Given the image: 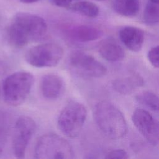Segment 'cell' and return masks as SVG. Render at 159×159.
Instances as JSON below:
<instances>
[{
	"mask_svg": "<svg viewBox=\"0 0 159 159\" xmlns=\"http://www.w3.org/2000/svg\"><path fill=\"white\" fill-rule=\"evenodd\" d=\"M47 32V25L42 17L28 12H19L9 27L7 37L11 45L22 48L40 40Z\"/></svg>",
	"mask_w": 159,
	"mask_h": 159,
	"instance_id": "6da1fadb",
	"label": "cell"
},
{
	"mask_svg": "<svg viewBox=\"0 0 159 159\" xmlns=\"http://www.w3.org/2000/svg\"><path fill=\"white\" fill-rule=\"evenodd\" d=\"M94 117L101 131L111 139H120L127 134V124L123 114L107 101H101L96 104Z\"/></svg>",
	"mask_w": 159,
	"mask_h": 159,
	"instance_id": "7a4b0ae2",
	"label": "cell"
},
{
	"mask_svg": "<svg viewBox=\"0 0 159 159\" xmlns=\"http://www.w3.org/2000/svg\"><path fill=\"white\" fill-rule=\"evenodd\" d=\"M34 81L32 74L26 71H17L8 76L2 86L4 101L12 106L22 104L29 96Z\"/></svg>",
	"mask_w": 159,
	"mask_h": 159,
	"instance_id": "3957f363",
	"label": "cell"
},
{
	"mask_svg": "<svg viewBox=\"0 0 159 159\" xmlns=\"http://www.w3.org/2000/svg\"><path fill=\"white\" fill-rule=\"evenodd\" d=\"M34 157L37 159H72L74 152L69 142L55 134H47L37 140Z\"/></svg>",
	"mask_w": 159,
	"mask_h": 159,
	"instance_id": "277c9868",
	"label": "cell"
},
{
	"mask_svg": "<svg viewBox=\"0 0 159 159\" xmlns=\"http://www.w3.org/2000/svg\"><path fill=\"white\" fill-rule=\"evenodd\" d=\"M87 117L86 107L77 101H70L60 112L57 124L66 137L75 138L81 132Z\"/></svg>",
	"mask_w": 159,
	"mask_h": 159,
	"instance_id": "5b68a950",
	"label": "cell"
},
{
	"mask_svg": "<svg viewBox=\"0 0 159 159\" xmlns=\"http://www.w3.org/2000/svg\"><path fill=\"white\" fill-rule=\"evenodd\" d=\"M64 54L63 48L55 43L34 46L25 55V61L37 68L53 67L58 64Z\"/></svg>",
	"mask_w": 159,
	"mask_h": 159,
	"instance_id": "8992f818",
	"label": "cell"
},
{
	"mask_svg": "<svg viewBox=\"0 0 159 159\" xmlns=\"http://www.w3.org/2000/svg\"><path fill=\"white\" fill-rule=\"evenodd\" d=\"M69 63L77 73L89 78H101L107 73L106 66L92 55L81 51L70 55Z\"/></svg>",
	"mask_w": 159,
	"mask_h": 159,
	"instance_id": "52a82bcc",
	"label": "cell"
},
{
	"mask_svg": "<svg viewBox=\"0 0 159 159\" xmlns=\"http://www.w3.org/2000/svg\"><path fill=\"white\" fill-rule=\"evenodd\" d=\"M35 128V122L28 116H20L16 120L12 139V150L16 158L24 157L27 145Z\"/></svg>",
	"mask_w": 159,
	"mask_h": 159,
	"instance_id": "ba28073f",
	"label": "cell"
},
{
	"mask_svg": "<svg viewBox=\"0 0 159 159\" xmlns=\"http://www.w3.org/2000/svg\"><path fill=\"white\" fill-rule=\"evenodd\" d=\"M134 125L152 145H157L159 141V126L157 120L146 110L136 109L132 116Z\"/></svg>",
	"mask_w": 159,
	"mask_h": 159,
	"instance_id": "9c48e42d",
	"label": "cell"
},
{
	"mask_svg": "<svg viewBox=\"0 0 159 159\" xmlns=\"http://www.w3.org/2000/svg\"><path fill=\"white\" fill-rule=\"evenodd\" d=\"M63 78L55 73L45 75L40 81V90L43 96L50 100L60 98L65 91Z\"/></svg>",
	"mask_w": 159,
	"mask_h": 159,
	"instance_id": "30bf717a",
	"label": "cell"
},
{
	"mask_svg": "<svg viewBox=\"0 0 159 159\" xmlns=\"http://www.w3.org/2000/svg\"><path fill=\"white\" fill-rule=\"evenodd\" d=\"M65 35L70 39L79 42L94 41L102 35V31L93 26L77 25L67 27L65 29Z\"/></svg>",
	"mask_w": 159,
	"mask_h": 159,
	"instance_id": "8fae6325",
	"label": "cell"
},
{
	"mask_svg": "<svg viewBox=\"0 0 159 159\" xmlns=\"http://www.w3.org/2000/svg\"><path fill=\"white\" fill-rule=\"evenodd\" d=\"M119 38L124 45L132 52L141 50L144 42V32L138 27L126 26L120 29Z\"/></svg>",
	"mask_w": 159,
	"mask_h": 159,
	"instance_id": "7c38bea8",
	"label": "cell"
},
{
	"mask_svg": "<svg viewBox=\"0 0 159 159\" xmlns=\"http://www.w3.org/2000/svg\"><path fill=\"white\" fill-rule=\"evenodd\" d=\"M99 52L104 59L112 62L122 60L125 57L122 47L112 39H107L101 42Z\"/></svg>",
	"mask_w": 159,
	"mask_h": 159,
	"instance_id": "4fadbf2b",
	"label": "cell"
},
{
	"mask_svg": "<svg viewBox=\"0 0 159 159\" xmlns=\"http://www.w3.org/2000/svg\"><path fill=\"white\" fill-rule=\"evenodd\" d=\"M143 84V78L139 74L135 73L117 79L112 83V86L115 91L120 94L126 95L132 93Z\"/></svg>",
	"mask_w": 159,
	"mask_h": 159,
	"instance_id": "5bb4252c",
	"label": "cell"
},
{
	"mask_svg": "<svg viewBox=\"0 0 159 159\" xmlns=\"http://www.w3.org/2000/svg\"><path fill=\"white\" fill-rule=\"evenodd\" d=\"M112 7L118 14L131 17L137 14L140 4L139 0H114Z\"/></svg>",
	"mask_w": 159,
	"mask_h": 159,
	"instance_id": "9a60e30c",
	"label": "cell"
},
{
	"mask_svg": "<svg viewBox=\"0 0 159 159\" xmlns=\"http://www.w3.org/2000/svg\"><path fill=\"white\" fill-rule=\"evenodd\" d=\"M73 12L89 18H95L99 13L98 6L90 1H83L71 5L69 8Z\"/></svg>",
	"mask_w": 159,
	"mask_h": 159,
	"instance_id": "2e32d148",
	"label": "cell"
},
{
	"mask_svg": "<svg viewBox=\"0 0 159 159\" xmlns=\"http://www.w3.org/2000/svg\"><path fill=\"white\" fill-rule=\"evenodd\" d=\"M136 100L152 111L158 112L159 109L158 97L153 92L145 91L136 96Z\"/></svg>",
	"mask_w": 159,
	"mask_h": 159,
	"instance_id": "e0dca14e",
	"label": "cell"
},
{
	"mask_svg": "<svg viewBox=\"0 0 159 159\" xmlns=\"http://www.w3.org/2000/svg\"><path fill=\"white\" fill-rule=\"evenodd\" d=\"M143 21L148 25H154L159 22L158 3L149 1L145 7L143 15Z\"/></svg>",
	"mask_w": 159,
	"mask_h": 159,
	"instance_id": "ac0fdd59",
	"label": "cell"
},
{
	"mask_svg": "<svg viewBox=\"0 0 159 159\" xmlns=\"http://www.w3.org/2000/svg\"><path fill=\"white\" fill-rule=\"evenodd\" d=\"M159 47L158 45L152 47L147 53V58L150 63L156 68L159 66Z\"/></svg>",
	"mask_w": 159,
	"mask_h": 159,
	"instance_id": "d6986e66",
	"label": "cell"
},
{
	"mask_svg": "<svg viewBox=\"0 0 159 159\" xmlns=\"http://www.w3.org/2000/svg\"><path fill=\"white\" fill-rule=\"evenodd\" d=\"M107 159H127L129 158L128 153L123 149H116L109 152L105 157Z\"/></svg>",
	"mask_w": 159,
	"mask_h": 159,
	"instance_id": "ffe728a7",
	"label": "cell"
},
{
	"mask_svg": "<svg viewBox=\"0 0 159 159\" xmlns=\"http://www.w3.org/2000/svg\"><path fill=\"white\" fill-rule=\"evenodd\" d=\"M53 2L58 7L70 8L72 4V0H53Z\"/></svg>",
	"mask_w": 159,
	"mask_h": 159,
	"instance_id": "44dd1931",
	"label": "cell"
},
{
	"mask_svg": "<svg viewBox=\"0 0 159 159\" xmlns=\"http://www.w3.org/2000/svg\"><path fill=\"white\" fill-rule=\"evenodd\" d=\"M38 1L39 0H20L21 2H22L23 3H25V4H30V3L35 2Z\"/></svg>",
	"mask_w": 159,
	"mask_h": 159,
	"instance_id": "7402d4cb",
	"label": "cell"
},
{
	"mask_svg": "<svg viewBox=\"0 0 159 159\" xmlns=\"http://www.w3.org/2000/svg\"><path fill=\"white\" fill-rule=\"evenodd\" d=\"M150 1L153 2H155V3H158V0H150Z\"/></svg>",
	"mask_w": 159,
	"mask_h": 159,
	"instance_id": "603a6c76",
	"label": "cell"
},
{
	"mask_svg": "<svg viewBox=\"0 0 159 159\" xmlns=\"http://www.w3.org/2000/svg\"><path fill=\"white\" fill-rule=\"evenodd\" d=\"M0 96H1V90H0Z\"/></svg>",
	"mask_w": 159,
	"mask_h": 159,
	"instance_id": "cb8c5ba5",
	"label": "cell"
},
{
	"mask_svg": "<svg viewBox=\"0 0 159 159\" xmlns=\"http://www.w3.org/2000/svg\"><path fill=\"white\" fill-rule=\"evenodd\" d=\"M98 1H102V0H98Z\"/></svg>",
	"mask_w": 159,
	"mask_h": 159,
	"instance_id": "d4e9b609",
	"label": "cell"
}]
</instances>
